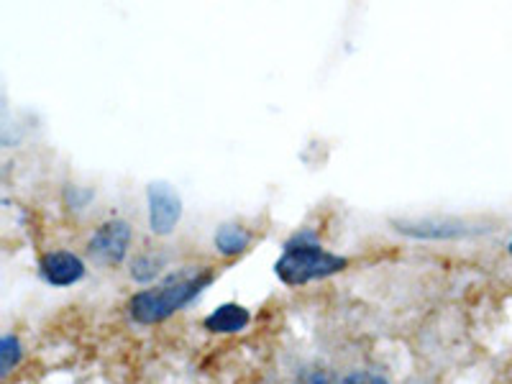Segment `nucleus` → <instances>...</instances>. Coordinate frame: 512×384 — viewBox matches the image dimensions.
Masks as SVG:
<instances>
[{
	"label": "nucleus",
	"mask_w": 512,
	"mask_h": 384,
	"mask_svg": "<svg viewBox=\"0 0 512 384\" xmlns=\"http://www.w3.org/2000/svg\"><path fill=\"white\" fill-rule=\"evenodd\" d=\"M213 280H216V274L210 269H187V272L167 274L164 282L131 297L128 315L141 326L162 323V320L172 318L180 308H185L187 303H192Z\"/></svg>",
	"instance_id": "1"
},
{
	"label": "nucleus",
	"mask_w": 512,
	"mask_h": 384,
	"mask_svg": "<svg viewBox=\"0 0 512 384\" xmlns=\"http://www.w3.org/2000/svg\"><path fill=\"white\" fill-rule=\"evenodd\" d=\"M346 264L349 262H346L344 256L320 249L313 233L303 231L297 233L295 239L287 241L285 251H282V256L274 264V274L285 285L300 287L313 280H323V277L338 274L341 269H346Z\"/></svg>",
	"instance_id": "2"
},
{
	"label": "nucleus",
	"mask_w": 512,
	"mask_h": 384,
	"mask_svg": "<svg viewBox=\"0 0 512 384\" xmlns=\"http://www.w3.org/2000/svg\"><path fill=\"white\" fill-rule=\"evenodd\" d=\"M149 200V228L157 236H169L182 218V198L169 182H152L146 187Z\"/></svg>",
	"instance_id": "3"
},
{
	"label": "nucleus",
	"mask_w": 512,
	"mask_h": 384,
	"mask_svg": "<svg viewBox=\"0 0 512 384\" xmlns=\"http://www.w3.org/2000/svg\"><path fill=\"white\" fill-rule=\"evenodd\" d=\"M131 223L126 221H105L103 226L95 228V233L88 241V254L93 256L98 264H116L123 262L128 246H131Z\"/></svg>",
	"instance_id": "4"
},
{
	"label": "nucleus",
	"mask_w": 512,
	"mask_h": 384,
	"mask_svg": "<svg viewBox=\"0 0 512 384\" xmlns=\"http://www.w3.org/2000/svg\"><path fill=\"white\" fill-rule=\"evenodd\" d=\"M392 228L410 239H464L472 236L474 228L459 218L433 216V218H392Z\"/></svg>",
	"instance_id": "5"
},
{
	"label": "nucleus",
	"mask_w": 512,
	"mask_h": 384,
	"mask_svg": "<svg viewBox=\"0 0 512 384\" xmlns=\"http://www.w3.org/2000/svg\"><path fill=\"white\" fill-rule=\"evenodd\" d=\"M39 274L49 285L70 287L85 277V264L72 251H49L39 259Z\"/></svg>",
	"instance_id": "6"
},
{
	"label": "nucleus",
	"mask_w": 512,
	"mask_h": 384,
	"mask_svg": "<svg viewBox=\"0 0 512 384\" xmlns=\"http://www.w3.org/2000/svg\"><path fill=\"white\" fill-rule=\"evenodd\" d=\"M251 320L249 310L239 303H226L221 308H216L208 318L203 320L205 331L210 333H239L244 331L246 323Z\"/></svg>",
	"instance_id": "7"
},
{
	"label": "nucleus",
	"mask_w": 512,
	"mask_h": 384,
	"mask_svg": "<svg viewBox=\"0 0 512 384\" xmlns=\"http://www.w3.org/2000/svg\"><path fill=\"white\" fill-rule=\"evenodd\" d=\"M216 249L223 256H239L251 246V233L239 223H223L216 231Z\"/></svg>",
	"instance_id": "8"
},
{
	"label": "nucleus",
	"mask_w": 512,
	"mask_h": 384,
	"mask_svg": "<svg viewBox=\"0 0 512 384\" xmlns=\"http://www.w3.org/2000/svg\"><path fill=\"white\" fill-rule=\"evenodd\" d=\"M162 269H164L162 254H139L134 262H131V277H134L136 282H152Z\"/></svg>",
	"instance_id": "9"
},
{
	"label": "nucleus",
	"mask_w": 512,
	"mask_h": 384,
	"mask_svg": "<svg viewBox=\"0 0 512 384\" xmlns=\"http://www.w3.org/2000/svg\"><path fill=\"white\" fill-rule=\"evenodd\" d=\"M21 356H24L21 341H18L13 333H6V336H3V341H0V361H3V377H8V374L13 372V367H16L18 361H21Z\"/></svg>",
	"instance_id": "10"
},
{
	"label": "nucleus",
	"mask_w": 512,
	"mask_h": 384,
	"mask_svg": "<svg viewBox=\"0 0 512 384\" xmlns=\"http://www.w3.org/2000/svg\"><path fill=\"white\" fill-rule=\"evenodd\" d=\"M295 384H338V379L328 367H318L315 364V367L303 369Z\"/></svg>",
	"instance_id": "11"
},
{
	"label": "nucleus",
	"mask_w": 512,
	"mask_h": 384,
	"mask_svg": "<svg viewBox=\"0 0 512 384\" xmlns=\"http://www.w3.org/2000/svg\"><path fill=\"white\" fill-rule=\"evenodd\" d=\"M341 384H390V382L374 372H354V374H349V377H346Z\"/></svg>",
	"instance_id": "12"
},
{
	"label": "nucleus",
	"mask_w": 512,
	"mask_h": 384,
	"mask_svg": "<svg viewBox=\"0 0 512 384\" xmlns=\"http://www.w3.org/2000/svg\"><path fill=\"white\" fill-rule=\"evenodd\" d=\"M507 249H510V254H512V239H510V246H507Z\"/></svg>",
	"instance_id": "13"
}]
</instances>
